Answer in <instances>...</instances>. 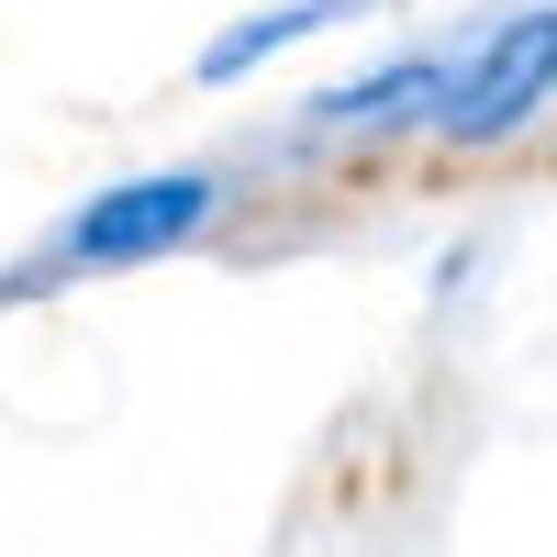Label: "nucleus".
<instances>
[{
    "label": "nucleus",
    "mask_w": 557,
    "mask_h": 557,
    "mask_svg": "<svg viewBox=\"0 0 557 557\" xmlns=\"http://www.w3.org/2000/svg\"><path fill=\"white\" fill-rule=\"evenodd\" d=\"M546 89H557V12H513V23L480 34L469 67L435 78V112L424 123L446 134V146H502V134H524L546 112Z\"/></svg>",
    "instance_id": "obj_1"
},
{
    "label": "nucleus",
    "mask_w": 557,
    "mask_h": 557,
    "mask_svg": "<svg viewBox=\"0 0 557 557\" xmlns=\"http://www.w3.org/2000/svg\"><path fill=\"white\" fill-rule=\"evenodd\" d=\"M212 178L201 168H157V178H123V190H101V201H78L67 212V235H57V257L67 268H146V257H168V246H190L201 223H212Z\"/></svg>",
    "instance_id": "obj_2"
},
{
    "label": "nucleus",
    "mask_w": 557,
    "mask_h": 557,
    "mask_svg": "<svg viewBox=\"0 0 557 557\" xmlns=\"http://www.w3.org/2000/svg\"><path fill=\"white\" fill-rule=\"evenodd\" d=\"M368 0H268V12H246L235 34H212L201 45V78L223 89V78H246V67H268V57H290V45H312L323 23H357Z\"/></svg>",
    "instance_id": "obj_3"
},
{
    "label": "nucleus",
    "mask_w": 557,
    "mask_h": 557,
    "mask_svg": "<svg viewBox=\"0 0 557 557\" xmlns=\"http://www.w3.org/2000/svg\"><path fill=\"white\" fill-rule=\"evenodd\" d=\"M435 57H391L380 78H357V89H323L312 101V123L323 134H357V123H401V112H435Z\"/></svg>",
    "instance_id": "obj_4"
}]
</instances>
